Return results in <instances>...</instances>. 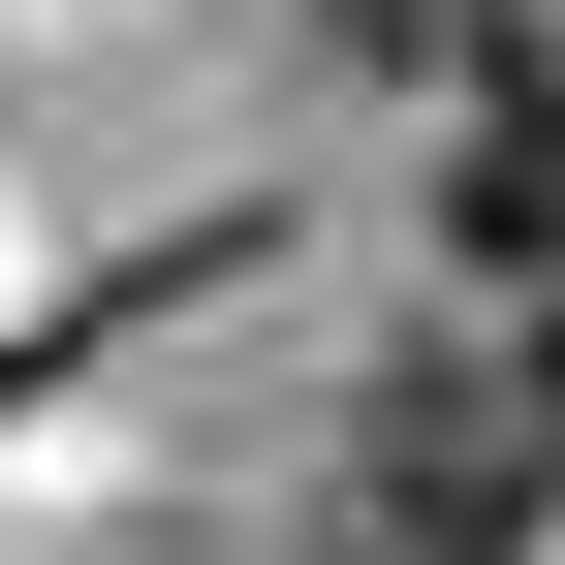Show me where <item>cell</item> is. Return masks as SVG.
Instances as JSON below:
<instances>
[{"instance_id": "1", "label": "cell", "mask_w": 565, "mask_h": 565, "mask_svg": "<svg viewBox=\"0 0 565 565\" xmlns=\"http://www.w3.org/2000/svg\"><path fill=\"white\" fill-rule=\"evenodd\" d=\"M534 503H565V315L440 345V377H377V440H345V534H315V565H534Z\"/></svg>"}, {"instance_id": "3", "label": "cell", "mask_w": 565, "mask_h": 565, "mask_svg": "<svg viewBox=\"0 0 565 565\" xmlns=\"http://www.w3.org/2000/svg\"><path fill=\"white\" fill-rule=\"evenodd\" d=\"M377 63H503V32H565V0H345Z\"/></svg>"}, {"instance_id": "2", "label": "cell", "mask_w": 565, "mask_h": 565, "mask_svg": "<svg viewBox=\"0 0 565 565\" xmlns=\"http://www.w3.org/2000/svg\"><path fill=\"white\" fill-rule=\"evenodd\" d=\"M471 252H503V282H565V63H503V95H471Z\"/></svg>"}]
</instances>
